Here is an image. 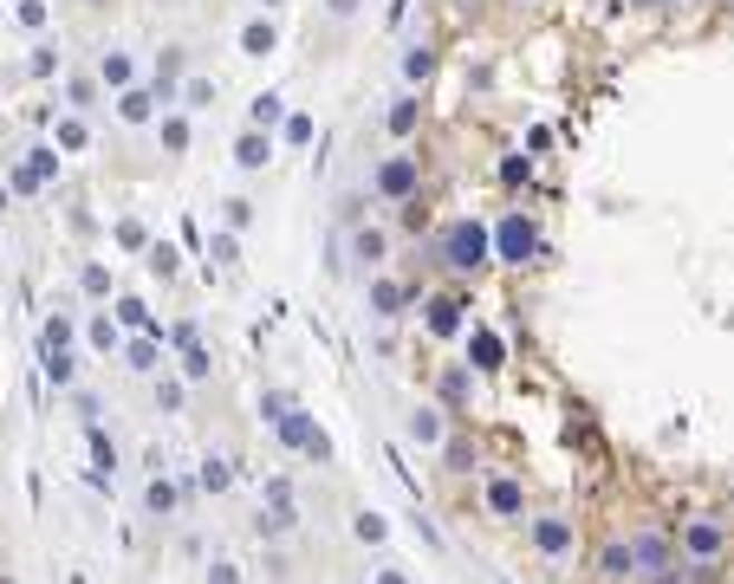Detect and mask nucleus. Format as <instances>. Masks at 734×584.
Segmentation results:
<instances>
[{"instance_id": "nucleus-30", "label": "nucleus", "mask_w": 734, "mask_h": 584, "mask_svg": "<svg viewBox=\"0 0 734 584\" xmlns=\"http://www.w3.org/2000/svg\"><path fill=\"white\" fill-rule=\"evenodd\" d=\"M215 98H222V78H208V72H189L183 78V91H176L183 111H215Z\"/></svg>"}, {"instance_id": "nucleus-18", "label": "nucleus", "mask_w": 734, "mask_h": 584, "mask_svg": "<svg viewBox=\"0 0 734 584\" xmlns=\"http://www.w3.org/2000/svg\"><path fill=\"white\" fill-rule=\"evenodd\" d=\"M183 78H189V46H163V52H156V98H163V105H176V91H183Z\"/></svg>"}, {"instance_id": "nucleus-52", "label": "nucleus", "mask_w": 734, "mask_h": 584, "mask_svg": "<svg viewBox=\"0 0 734 584\" xmlns=\"http://www.w3.org/2000/svg\"><path fill=\"white\" fill-rule=\"evenodd\" d=\"M371 584H410V578H403L397 565H378V572H371Z\"/></svg>"}, {"instance_id": "nucleus-9", "label": "nucleus", "mask_w": 734, "mask_h": 584, "mask_svg": "<svg viewBox=\"0 0 734 584\" xmlns=\"http://www.w3.org/2000/svg\"><path fill=\"white\" fill-rule=\"evenodd\" d=\"M481 513H488L495 526H527V481L507 474V467H495V474L481 481Z\"/></svg>"}, {"instance_id": "nucleus-46", "label": "nucleus", "mask_w": 734, "mask_h": 584, "mask_svg": "<svg viewBox=\"0 0 734 584\" xmlns=\"http://www.w3.org/2000/svg\"><path fill=\"white\" fill-rule=\"evenodd\" d=\"M163 338H169V345L183 350V345H195V338H202V325H195V318H176V325H169Z\"/></svg>"}, {"instance_id": "nucleus-45", "label": "nucleus", "mask_w": 734, "mask_h": 584, "mask_svg": "<svg viewBox=\"0 0 734 584\" xmlns=\"http://www.w3.org/2000/svg\"><path fill=\"white\" fill-rule=\"evenodd\" d=\"M527 176H534V156H507V162H501V182H507V189H520Z\"/></svg>"}, {"instance_id": "nucleus-48", "label": "nucleus", "mask_w": 734, "mask_h": 584, "mask_svg": "<svg viewBox=\"0 0 734 584\" xmlns=\"http://www.w3.org/2000/svg\"><path fill=\"white\" fill-rule=\"evenodd\" d=\"M20 27H33V33L46 27V0H20Z\"/></svg>"}, {"instance_id": "nucleus-34", "label": "nucleus", "mask_w": 734, "mask_h": 584, "mask_svg": "<svg viewBox=\"0 0 734 584\" xmlns=\"http://www.w3.org/2000/svg\"><path fill=\"white\" fill-rule=\"evenodd\" d=\"M247 123H254V130H280V123H286V98H280V91H254V98H247Z\"/></svg>"}, {"instance_id": "nucleus-1", "label": "nucleus", "mask_w": 734, "mask_h": 584, "mask_svg": "<svg viewBox=\"0 0 734 584\" xmlns=\"http://www.w3.org/2000/svg\"><path fill=\"white\" fill-rule=\"evenodd\" d=\"M435 267L449 273V279H481V273L495 267V228L481 215H449L435 228Z\"/></svg>"}, {"instance_id": "nucleus-47", "label": "nucleus", "mask_w": 734, "mask_h": 584, "mask_svg": "<svg viewBox=\"0 0 734 584\" xmlns=\"http://www.w3.org/2000/svg\"><path fill=\"white\" fill-rule=\"evenodd\" d=\"M91 462H98V467H117V448L105 442V428H98V423H91Z\"/></svg>"}, {"instance_id": "nucleus-53", "label": "nucleus", "mask_w": 734, "mask_h": 584, "mask_svg": "<svg viewBox=\"0 0 734 584\" xmlns=\"http://www.w3.org/2000/svg\"><path fill=\"white\" fill-rule=\"evenodd\" d=\"M273 7H286V0H261V13H273Z\"/></svg>"}, {"instance_id": "nucleus-21", "label": "nucleus", "mask_w": 734, "mask_h": 584, "mask_svg": "<svg viewBox=\"0 0 734 584\" xmlns=\"http://www.w3.org/2000/svg\"><path fill=\"white\" fill-rule=\"evenodd\" d=\"M234 46H241V59H267V52H280V27H273V13H247Z\"/></svg>"}, {"instance_id": "nucleus-40", "label": "nucleus", "mask_w": 734, "mask_h": 584, "mask_svg": "<svg viewBox=\"0 0 734 584\" xmlns=\"http://www.w3.org/2000/svg\"><path fill=\"white\" fill-rule=\"evenodd\" d=\"M176 364H183V377H189V384H208V377H215V357H208V345H202V338H195V345H183V357H176Z\"/></svg>"}, {"instance_id": "nucleus-37", "label": "nucleus", "mask_w": 734, "mask_h": 584, "mask_svg": "<svg viewBox=\"0 0 734 584\" xmlns=\"http://www.w3.org/2000/svg\"><path fill=\"white\" fill-rule=\"evenodd\" d=\"M156 409H163V416H183V409H189V377L156 370Z\"/></svg>"}, {"instance_id": "nucleus-7", "label": "nucleus", "mask_w": 734, "mask_h": 584, "mask_svg": "<svg viewBox=\"0 0 734 584\" xmlns=\"http://www.w3.org/2000/svg\"><path fill=\"white\" fill-rule=\"evenodd\" d=\"M540 254H546V240L534 228V215L527 208H507L501 221H495V267H527Z\"/></svg>"}, {"instance_id": "nucleus-12", "label": "nucleus", "mask_w": 734, "mask_h": 584, "mask_svg": "<svg viewBox=\"0 0 734 584\" xmlns=\"http://www.w3.org/2000/svg\"><path fill=\"white\" fill-rule=\"evenodd\" d=\"M423 331L435 338V345L462 338V331H468V306L456 299V293H435V299H423Z\"/></svg>"}, {"instance_id": "nucleus-6", "label": "nucleus", "mask_w": 734, "mask_h": 584, "mask_svg": "<svg viewBox=\"0 0 734 584\" xmlns=\"http://www.w3.org/2000/svg\"><path fill=\"white\" fill-rule=\"evenodd\" d=\"M676 552H683V565H722L734 552V526L722 513H683L676 519Z\"/></svg>"}, {"instance_id": "nucleus-31", "label": "nucleus", "mask_w": 734, "mask_h": 584, "mask_svg": "<svg viewBox=\"0 0 734 584\" xmlns=\"http://www.w3.org/2000/svg\"><path fill=\"white\" fill-rule=\"evenodd\" d=\"M156 143H163L169 156H189V111H183V105L156 117Z\"/></svg>"}, {"instance_id": "nucleus-35", "label": "nucleus", "mask_w": 734, "mask_h": 584, "mask_svg": "<svg viewBox=\"0 0 734 584\" xmlns=\"http://www.w3.org/2000/svg\"><path fill=\"white\" fill-rule=\"evenodd\" d=\"M351 540L358 545H390V519L378 513V506H358V513H351Z\"/></svg>"}, {"instance_id": "nucleus-3", "label": "nucleus", "mask_w": 734, "mask_h": 584, "mask_svg": "<svg viewBox=\"0 0 734 584\" xmlns=\"http://www.w3.org/2000/svg\"><path fill=\"white\" fill-rule=\"evenodd\" d=\"M371 195H378L384 208H410V201L423 195V150L397 143L390 156H378V162H371Z\"/></svg>"}, {"instance_id": "nucleus-43", "label": "nucleus", "mask_w": 734, "mask_h": 584, "mask_svg": "<svg viewBox=\"0 0 734 584\" xmlns=\"http://www.w3.org/2000/svg\"><path fill=\"white\" fill-rule=\"evenodd\" d=\"M222 228H234V234L254 228V201H247V195H228V201H222Z\"/></svg>"}, {"instance_id": "nucleus-56", "label": "nucleus", "mask_w": 734, "mask_h": 584, "mask_svg": "<svg viewBox=\"0 0 734 584\" xmlns=\"http://www.w3.org/2000/svg\"><path fill=\"white\" fill-rule=\"evenodd\" d=\"M722 7H734V0H722Z\"/></svg>"}, {"instance_id": "nucleus-26", "label": "nucleus", "mask_w": 734, "mask_h": 584, "mask_svg": "<svg viewBox=\"0 0 734 584\" xmlns=\"http://www.w3.org/2000/svg\"><path fill=\"white\" fill-rule=\"evenodd\" d=\"M111 318L124 325V331H150V338H163V318H156V311L144 306L137 293H117V299H111Z\"/></svg>"}, {"instance_id": "nucleus-15", "label": "nucleus", "mask_w": 734, "mask_h": 584, "mask_svg": "<svg viewBox=\"0 0 734 584\" xmlns=\"http://www.w3.org/2000/svg\"><path fill=\"white\" fill-rule=\"evenodd\" d=\"M468 364H474L481 377L507 370V338L495 331V325H468Z\"/></svg>"}, {"instance_id": "nucleus-55", "label": "nucleus", "mask_w": 734, "mask_h": 584, "mask_svg": "<svg viewBox=\"0 0 734 584\" xmlns=\"http://www.w3.org/2000/svg\"><path fill=\"white\" fill-rule=\"evenodd\" d=\"M513 7H540V0H513Z\"/></svg>"}, {"instance_id": "nucleus-39", "label": "nucleus", "mask_w": 734, "mask_h": 584, "mask_svg": "<svg viewBox=\"0 0 734 584\" xmlns=\"http://www.w3.org/2000/svg\"><path fill=\"white\" fill-rule=\"evenodd\" d=\"M208 267H222V273H234V267H241V234H234V228L208 234Z\"/></svg>"}, {"instance_id": "nucleus-13", "label": "nucleus", "mask_w": 734, "mask_h": 584, "mask_svg": "<svg viewBox=\"0 0 734 584\" xmlns=\"http://www.w3.org/2000/svg\"><path fill=\"white\" fill-rule=\"evenodd\" d=\"M111 111H117L124 130H144V123L163 117V98H156V85H130V91H117V98H111Z\"/></svg>"}, {"instance_id": "nucleus-16", "label": "nucleus", "mask_w": 734, "mask_h": 584, "mask_svg": "<svg viewBox=\"0 0 734 584\" xmlns=\"http://www.w3.org/2000/svg\"><path fill=\"white\" fill-rule=\"evenodd\" d=\"M435 403H442L449 416H462L468 403H474V364H442V377H435Z\"/></svg>"}, {"instance_id": "nucleus-49", "label": "nucleus", "mask_w": 734, "mask_h": 584, "mask_svg": "<svg viewBox=\"0 0 734 584\" xmlns=\"http://www.w3.org/2000/svg\"><path fill=\"white\" fill-rule=\"evenodd\" d=\"M208 584H241V565H228V558H222V565H208Z\"/></svg>"}, {"instance_id": "nucleus-29", "label": "nucleus", "mask_w": 734, "mask_h": 584, "mask_svg": "<svg viewBox=\"0 0 734 584\" xmlns=\"http://www.w3.org/2000/svg\"><path fill=\"white\" fill-rule=\"evenodd\" d=\"M39 357H46V384H52V389H78V357H72V345H39Z\"/></svg>"}, {"instance_id": "nucleus-11", "label": "nucleus", "mask_w": 734, "mask_h": 584, "mask_svg": "<svg viewBox=\"0 0 734 584\" xmlns=\"http://www.w3.org/2000/svg\"><path fill=\"white\" fill-rule=\"evenodd\" d=\"M403 435H410V448L442 455V448H449V409H442V403H417V409L403 416Z\"/></svg>"}, {"instance_id": "nucleus-36", "label": "nucleus", "mask_w": 734, "mask_h": 584, "mask_svg": "<svg viewBox=\"0 0 734 584\" xmlns=\"http://www.w3.org/2000/svg\"><path fill=\"white\" fill-rule=\"evenodd\" d=\"M117 331H124V325H117L111 311H85V338H91V350H105V357H111V350H124V338H117Z\"/></svg>"}, {"instance_id": "nucleus-32", "label": "nucleus", "mask_w": 734, "mask_h": 584, "mask_svg": "<svg viewBox=\"0 0 734 584\" xmlns=\"http://www.w3.org/2000/svg\"><path fill=\"white\" fill-rule=\"evenodd\" d=\"M78 293H85L91 306H111V299H117L111 267H105V260H85V267H78Z\"/></svg>"}, {"instance_id": "nucleus-27", "label": "nucleus", "mask_w": 734, "mask_h": 584, "mask_svg": "<svg viewBox=\"0 0 734 584\" xmlns=\"http://www.w3.org/2000/svg\"><path fill=\"white\" fill-rule=\"evenodd\" d=\"M176 506H183V487H176L169 474H150V481H144V513H150V519H176Z\"/></svg>"}, {"instance_id": "nucleus-5", "label": "nucleus", "mask_w": 734, "mask_h": 584, "mask_svg": "<svg viewBox=\"0 0 734 584\" xmlns=\"http://www.w3.org/2000/svg\"><path fill=\"white\" fill-rule=\"evenodd\" d=\"M527 545H534V558H540L546 572H559V565H572L579 558V519L572 513H559V506H546V513H527Z\"/></svg>"}, {"instance_id": "nucleus-14", "label": "nucleus", "mask_w": 734, "mask_h": 584, "mask_svg": "<svg viewBox=\"0 0 734 584\" xmlns=\"http://www.w3.org/2000/svg\"><path fill=\"white\" fill-rule=\"evenodd\" d=\"M591 572H598V578L605 584H637V558H630V540H605L598 545V552H591Z\"/></svg>"}, {"instance_id": "nucleus-20", "label": "nucleus", "mask_w": 734, "mask_h": 584, "mask_svg": "<svg viewBox=\"0 0 734 584\" xmlns=\"http://www.w3.org/2000/svg\"><path fill=\"white\" fill-rule=\"evenodd\" d=\"M384 130H390V143H410V137L423 130V98H417V91H397L390 111H384Z\"/></svg>"}, {"instance_id": "nucleus-51", "label": "nucleus", "mask_w": 734, "mask_h": 584, "mask_svg": "<svg viewBox=\"0 0 734 584\" xmlns=\"http://www.w3.org/2000/svg\"><path fill=\"white\" fill-rule=\"evenodd\" d=\"M630 13H663V7H676V0H624Z\"/></svg>"}, {"instance_id": "nucleus-44", "label": "nucleus", "mask_w": 734, "mask_h": 584, "mask_svg": "<svg viewBox=\"0 0 734 584\" xmlns=\"http://www.w3.org/2000/svg\"><path fill=\"white\" fill-rule=\"evenodd\" d=\"M27 72H33V78H59V46H33Z\"/></svg>"}, {"instance_id": "nucleus-19", "label": "nucleus", "mask_w": 734, "mask_h": 584, "mask_svg": "<svg viewBox=\"0 0 734 584\" xmlns=\"http://www.w3.org/2000/svg\"><path fill=\"white\" fill-rule=\"evenodd\" d=\"M91 72H98V85H105V91H130V85H144V78H137V59H130V52H124V46H105V52H98V66H91Z\"/></svg>"}, {"instance_id": "nucleus-41", "label": "nucleus", "mask_w": 734, "mask_h": 584, "mask_svg": "<svg viewBox=\"0 0 734 584\" xmlns=\"http://www.w3.org/2000/svg\"><path fill=\"white\" fill-rule=\"evenodd\" d=\"M117 247H124V254H150V228H144L137 215H124V221H117Z\"/></svg>"}, {"instance_id": "nucleus-54", "label": "nucleus", "mask_w": 734, "mask_h": 584, "mask_svg": "<svg viewBox=\"0 0 734 584\" xmlns=\"http://www.w3.org/2000/svg\"><path fill=\"white\" fill-rule=\"evenodd\" d=\"M676 7H708V0H676Z\"/></svg>"}, {"instance_id": "nucleus-4", "label": "nucleus", "mask_w": 734, "mask_h": 584, "mask_svg": "<svg viewBox=\"0 0 734 584\" xmlns=\"http://www.w3.org/2000/svg\"><path fill=\"white\" fill-rule=\"evenodd\" d=\"M630 558H637V584H676L683 578V552H676V526H630Z\"/></svg>"}, {"instance_id": "nucleus-22", "label": "nucleus", "mask_w": 734, "mask_h": 584, "mask_svg": "<svg viewBox=\"0 0 734 584\" xmlns=\"http://www.w3.org/2000/svg\"><path fill=\"white\" fill-rule=\"evenodd\" d=\"M435 66H442V46H435V39H410V46H403V85H410V91H423L429 78H435Z\"/></svg>"}, {"instance_id": "nucleus-42", "label": "nucleus", "mask_w": 734, "mask_h": 584, "mask_svg": "<svg viewBox=\"0 0 734 584\" xmlns=\"http://www.w3.org/2000/svg\"><path fill=\"white\" fill-rule=\"evenodd\" d=\"M312 137H319V130H312V117H306V111H286V123H280V143H293V150H306Z\"/></svg>"}, {"instance_id": "nucleus-23", "label": "nucleus", "mask_w": 734, "mask_h": 584, "mask_svg": "<svg viewBox=\"0 0 734 584\" xmlns=\"http://www.w3.org/2000/svg\"><path fill=\"white\" fill-rule=\"evenodd\" d=\"M98 98H105V85H98V72H66L59 78V105H66V111H98Z\"/></svg>"}, {"instance_id": "nucleus-38", "label": "nucleus", "mask_w": 734, "mask_h": 584, "mask_svg": "<svg viewBox=\"0 0 734 584\" xmlns=\"http://www.w3.org/2000/svg\"><path fill=\"white\" fill-rule=\"evenodd\" d=\"M144 267H150L156 279H163V286H169V279H183V254H176L169 240H150V254H144Z\"/></svg>"}, {"instance_id": "nucleus-10", "label": "nucleus", "mask_w": 734, "mask_h": 584, "mask_svg": "<svg viewBox=\"0 0 734 584\" xmlns=\"http://www.w3.org/2000/svg\"><path fill=\"white\" fill-rule=\"evenodd\" d=\"M410 299H417V293H410V279H397V273H371V279H364V311H371V318H403V311H410Z\"/></svg>"}, {"instance_id": "nucleus-24", "label": "nucleus", "mask_w": 734, "mask_h": 584, "mask_svg": "<svg viewBox=\"0 0 734 584\" xmlns=\"http://www.w3.org/2000/svg\"><path fill=\"white\" fill-rule=\"evenodd\" d=\"M169 357H163V338H150V331H130L124 338V370H137V377H156Z\"/></svg>"}, {"instance_id": "nucleus-2", "label": "nucleus", "mask_w": 734, "mask_h": 584, "mask_svg": "<svg viewBox=\"0 0 734 584\" xmlns=\"http://www.w3.org/2000/svg\"><path fill=\"white\" fill-rule=\"evenodd\" d=\"M261 416L273 423L280 448H293V455H306V462H319V467L332 462V435H325V428H319V416H306L293 396H280V389H273V396H261Z\"/></svg>"}, {"instance_id": "nucleus-28", "label": "nucleus", "mask_w": 734, "mask_h": 584, "mask_svg": "<svg viewBox=\"0 0 734 584\" xmlns=\"http://www.w3.org/2000/svg\"><path fill=\"white\" fill-rule=\"evenodd\" d=\"M351 260H364L371 273H384V260H390V234H384V228H351Z\"/></svg>"}, {"instance_id": "nucleus-17", "label": "nucleus", "mask_w": 734, "mask_h": 584, "mask_svg": "<svg viewBox=\"0 0 734 584\" xmlns=\"http://www.w3.org/2000/svg\"><path fill=\"white\" fill-rule=\"evenodd\" d=\"M267 162H273V130L241 123V137H234V169H241V176H261Z\"/></svg>"}, {"instance_id": "nucleus-25", "label": "nucleus", "mask_w": 734, "mask_h": 584, "mask_svg": "<svg viewBox=\"0 0 734 584\" xmlns=\"http://www.w3.org/2000/svg\"><path fill=\"white\" fill-rule=\"evenodd\" d=\"M52 143H59V156H85L91 150V117L85 111H59L52 117Z\"/></svg>"}, {"instance_id": "nucleus-8", "label": "nucleus", "mask_w": 734, "mask_h": 584, "mask_svg": "<svg viewBox=\"0 0 734 584\" xmlns=\"http://www.w3.org/2000/svg\"><path fill=\"white\" fill-rule=\"evenodd\" d=\"M59 162H66V156H59L52 137H46V143H27L20 162L7 169V189H13V195H46L52 182H59Z\"/></svg>"}, {"instance_id": "nucleus-33", "label": "nucleus", "mask_w": 734, "mask_h": 584, "mask_svg": "<svg viewBox=\"0 0 734 584\" xmlns=\"http://www.w3.org/2000/svg\"><path fill=\"white\" fill-rule=\"evenodd\" d=\"M195 487H202V494H228V487H234V462L208 448V455H202V467H195Z\"/></svg>"}, {"instance_id": "nucleus-50", "label": "nucleus", "mask_w": 734, "mask_h": 584, "mask_svg": "<svg viewBox=\"0 0 734 584\" xmlns=\"http://www.w3.org/2000/svg\"><path fill=\"white\" fill-rule=\"evenodd\" d=\"M358 7H364V0H325V13H332V20H351Z\"/></svg>"}]
</instances>
